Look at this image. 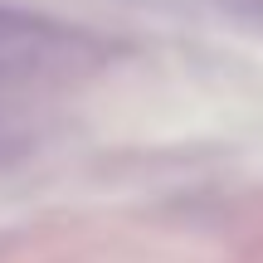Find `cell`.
Instances as JSON below:
<instances>
[{
	"instance_id": "6da1fadb",
	"label": "cell",
	"mask_w": 263,
	"mask_h": 263,
	"mask_svg": "<svg viewBox=\"0 0 263 263\" xmlns=\"http://www.w3.org/2000/svg\"><path fill=\"white\" fill-rule=\"evenodd\" d=\"M73 54V34L29 10L0 5V68H44Z\"/></svg>"
},
{
	"instance_id": "7a4b0ae2",
	"label": "cell",
	"mask_w": 263,
	"mask_h": 263,
	"mask_svg": "<svg viewBox=\"0 0 263 263\" xmlns=\"http://www.w3.org/2000/svg\"><path fill=\"white\" fill-rule=\"evenodd\" d=\"M190 5H215V10H229V15H249V10H263V0H190Z\"/></svg>"
}]
</instances>
